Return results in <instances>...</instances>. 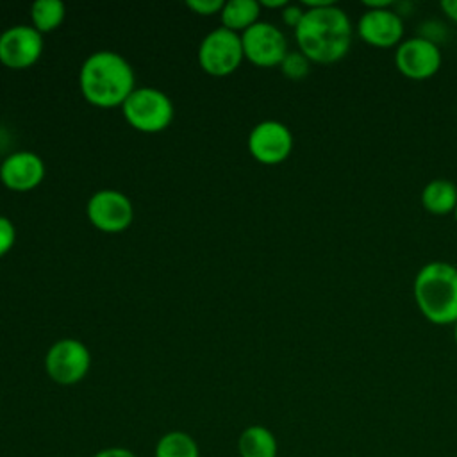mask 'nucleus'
I'll list each match as a JSON object with an SVG mask.
<instances>
[{
  "instance_id": "25",
  "label": "nucleus",
  "mask_w": 457,
  "mask_h": 457,
  "mask_svg": "<svg viewBox=\"0 0 457 457\" xmlns=\"http://www.w3.org/2000/svg\"><path fill=\"white\" fill-rule=\"evenodd\" d=\"M259 4L261 7H268V9H284L287 5V0H262Z\"/></svg>"
},
{
  "instance_id": "5",
  "label": "nucleus",
  "mask_w": 457,
  "mask_h": 457,
  "mask_svg": "<svg viewBox=\"0 0 457 457\" xmlns=\"http://www.w3.org/2000/svg\"><path fill=\"white\" fill-rule=\"evenodd\" d=\"M245 59L241 34L225 27L212 29L198 46L200 68L212 77L234 73Z\"/></svg>"
},
{
  "instance_id": "11",
  "label": "nucleus",
  "mask_w": 457,
  "mask_h": 457,
  "mask_svg": "<svg viewBox=\"0 0 457 457\" xmlns=\"http://www.w3.org/2000/svg\"><path fill=\"white\" fill-rule=\"evenodd\" d=\"M43 52V34L32 25H12L0 34V62L12 70L32 66Z\"/></svg>"
},
{
  "instance_id": "23",
  "label": "nucleus",
  "mask_w": 457,
  "mask_h": 457,
  "mask_svg": "<svg viewBox=\"0 0 457 457\" xmlns=\"http://www.w3.org/2000/svg\"><path fill=\"white\" fill-rule=\"evenodd\" d=\"M91 457H137V455L125 446H107L95 452Z\"/></svg>"
},
{
  "instance_id": "7",
  "label": "nucleus",
  "mask_w": 457,
  "mask_h": 457,
  "mask_svg": "<svg viewBox=\"0 0 457 457\" xmlns=\"http://www.w3.org/2000/svg\"><path fill=\"white\" fill-rule=\"evenodd\" d=\"M241 43L245 59L261 68L280 66L289 52L284 32L270 21H257L248 27L241 32Z\"/></svg>"
},
{
  "instance_id": "19",
  "label": "nucleus",
  "mask_w": 457,
  "mask_h": 457,
  "mask_svg": "<svg viewBox=\"0 0 457 457\" xmlns=\"http://www.w3.org/2000/svg\"><path fill=\"white\" fill-rule=\"evenodd\" d=\"M280 70L282 73L291 79V80H300L303 77H307L309 70H311V61L300 52V50H295V52H287L286 57L282 59L280 62Z\"/></svg>"
},
{
  "instance_id": "27",
  "label": "nucleus",
  "mask_w": 457,
  "mask_h": 457,
  "mask_svg": "<svg viewBox=\"0 0 457 457\" xmlns=\"http://www.w3.org/2000/svg\"><path fill=\"white\" fill-rule=\"evenodd\" d=\"M453 216H455V221H457V207H455V211H453Z\"/></svg>"
},
{
  "instance_id": "13",
  "label": "nucleus",
  "mask_w": 457,
  "mask_h": 457,
  "mask_svg": "<svg viewBox=\"0 0 457 457\" xmlns=\"http://www.w3.org/2000/svg\"><path fill=\"white\" fill-rule=\"evenodd\" d=\"M45 179L43 159L30 152L20 150L7 155L0 164V180L11 191H30Z\"/></svg>"
},
{
  "instance_id": "2",
  "label": "nucleus",
  "mask_w": 457,
  "mask_h": 457,
  "mask_svg": "<svg viewBox=\"0 0 457 457\" xmlns=\"http://www.w3.org/2000/svg\"><path fill=\"white\" fill-rule=\"evenodd\" d=\"M79 86L91 105L111 109L123 105L136 89V75L121 54L98 50L84 59L79 71Z\"/></svg>"
},
{
  "instance_id": "15",
  "label": "nucleus",
  "mask_w": 457,
  "mask_h": 457,
  "mask_svg": "<svg viewBox=\"0 0 457 457\" xmlns=\"http://www.w3.org/2000/svg\"><path fill=\"white\" fill-rule=\"evenodd\" d=\"M278 443L264 425H248L237 437L239 457H277Z\"/></svg>"
},
{
  "instance_id": "26",
  "label": "nucleus",
  "mask_w": 457,
  "mask_h": 457,
  "mask_svg": "<svg viewBox=\"0 0 457 457\" xmlns=\"http://www.w3.org/2000/svg\"><path fill=\"white\" fill-rule=\"evenodd\" d=\"M453 339H455V345H457V321L453 323Z\"/></svg>"
},
{
  "instance_id": "3",
  "label": "nucleus",
  "mask_w": 457,
  "mask_h": 457,
  "mask_svg": "<svg viewBox=\"0 0 457 457\" xmlns=\"http://www.w3.org/2000/svg\"><path fill=\"white\" fill-rule=\"evenodd\" d=\"M414 302L434 325L457 321V266L432 261L420 268L412 284Z\"/></svg>"
},
{
  "instance_id": "9",
  "label": "nucleus",
  "mask_w": 457,
  "mask_h": 457,
  "mask_svg": "<svg viewBox=\"0 0 457 457\" xmlns=\"http://www.w3.org/2000/svg\"><path fill=\"white\" fill-rule=\"evenodd\" d=\"M443 57L437 43L414 36L403 39L395 52V66L396 70L412 80H425L434 77L441 68Z\"/></svg>"
},
{
  "instance_id": "17",
  "label": "nucleus",
  "mask_w": 457,
  "mask_h": 457,
  "mask_svg": "<svg viewBox=\"0 0 457 457\" xmlns=\"http://www.w3.org/2000/svg\"><path fill=\"white\" fill-rule=\"evenodd\" d=\"M154 457H200V448L191 434L170 430L157 439Z\"/></svg>"
},
{
  "instance_id": "14",
  "label": "nucleus",
  "mask_w": 457,
  "mask_h": 457,
  "mask_svg": "<svg viewBox=\"0 0 457 457\" xmlns=\"http://www.w3.org/2000/svg\"><path fill=\"white\" fill-rule=\"evenodd\" d=\"M421 205L434 216H445L457 207V186L448 179H434L421 191Z\"/></svg>"
},
{
  "instance_id": "20",
  "label": "nucleus",
  "mask_w": 457,
  "mask_h": 457,
  "mask_svg": "<svg viewBox=\"0 0 457 457\" xmlns=\"http://www.w3.org/2000/svg\"><path fill=\"white\" fill-rule=\"evenodd\" d=\"M16 241V228L12 221L0 214V257H4Z\"/></svg>"
},
{
  "instance_id": "1",
  "label": "nucleus",
  "mask_w": 457,
  "mask_h": 457,
  "mask_svg": "<svg viewBox=\"0 0 457 457\" xmlns=\"http://www.w3.org/2000/svg\"><path fill=\"white\" fill-rule=\"evenodd\" d=\"M353 37V27L336 2L325 7L305 9L302 21L295 29L298 50L316 64H334L341 61Z\"/></svg>"
},
{
  "instance_id": "6",
  "label": "nucleus",
  "mask_w": 457,
  "mask_h": 457,
  "mask_svg": "<svg viewBox=\"0 0 457 457\" xmlns=\"http://www.w3.org/2000/svg\"><path fill=\"white\" fill-rule=\"evenodd\" d=\"M91 368L87 346L75 337L57 339L45 355V371L59 386L79 384Z\"/></svg>"
},
{
  "instance_id": "16",
  "label": "nucleus",
  "mask_w": 457,
  "mask_h": 457,
  "mask_svg": "<svg viewBox=\"0 0 457 457\" xmlns=\"http://www.w3.org/2000/svg\"><path fill=\"white\" fill-rule=\"evenodd\" d=\"M259 14H261V4L257 0H228L225 2L220 12L221 27L239 34V32H245L253 23H257Z\"/></svg>"
},
{
  "instance_id": "21",
  "label": "nucleus",
  "mask_w": 457,
  "mask_h": 457,
  "mask_svg": "<svg viewBox=\"0 0 457 457\" xmlns=\"http://www.w3.org/2000/svg\"><path fill=\"white\" fill-rule=\"evenodd\" d=\"M186 4L193 12L200 14V16H211V14L221 12V9L225 5L223 0H187Z\"/></svg>"
},
{
  "instance_id": "8",
  "label": "nucleus",
  "mask_w": 457,
  "mask_h": 457,
  "mask_svg": "<svg viewBox=\"0 0 457 457\" xmlns=\"http://www.w3.org/2000/svg\"><path fill=\"white\" fill-rule=\"evenodd\" d=\"M86 214L98 230L116 234L129 228L134 220V207L121 191L100 189L89 196Z\"/></svg>"
},
{
  "instance_id": "22",
  "label": "nucleus",
  "mask_w": 457,
  "mask_h": 457,
  "mask_svg": "<svg viewBox=\"0 0 457 457\" xmlns=\"http://www.w3.org/2000/svg\"><path fill=\"white\" fill-rule=\"evenodd\" d=\"M303 12H305V9L302 7V5H296V4H287L284 9H282V21L287 25V27H291L293 30L298 27V23L302 21V18H303Z\"/></svg>"
},
{
  "instance_id": "4",
  "label": "nucleus",
  "mask_w": 457,
  "mask_h": 457,
  "mask_svg": "<svg viewBox=\"0 0 457 457\" xmlns=\"http://www.w3.org/2000/svg\"><path fill=\"white\" fill-rule=\"evenodd\" d=\"M121 111L130 127L146 134L164 130L175 114L171 98L152 86L136 87L123 102Z\"/></svg>"
},
{
  "instance_id": "12",
  "label": "nucleus",
  "mask_w": 457,
  "mask_h": 457,
  "mask_svg": "<svg viewBox=\"0 0 457 457\" xmlns=\"http://www.w3.org/2000/svg\"><path fill=\"white\" fill-rule=\"evenodd\" d=\"M359 37L375 48H393L402 43L403 21L391 7L366 9L357 23Z\"/></svg>"
},
{
  "instance_id": "18",
  "label": "nucleus",
  "mask_w": 457,
  "mask_h": 457,
  "mask_svg": "<svg viewBox=\"0 0 457 457\" xmlns=\"http://www.w3.org/2000/svg\"><path fill=\"white\" fill-rule=\"evenodd\" d=\"M66 14V7L61 0H36L30 5V20L32 27L41 32H52L55 30Z\"/></svg>"
},
{
  "instance_id": "24",
  "label": "nucleus",
  "mask_w": 457,
  "mask_h": 457,
  "mask_svg": "<svg viewBox=\"0 0 457 457\" xmlns=\"http://www.w3.org/2000/svg\"><path fill=\"white\" fill-rule=\"evenodd\" d=\"M439 7H441V11H443L450 20H453V21L457 23V0H443V2L439 4Z\"/></svg>"
},
{
  "instance_id": "10",
  "label": "nucleus",
  "mask_w": 457,
  "mask_h": 457,
  "mask_svg": "<svg viewBox=\"0 0 457 457\" xmlns=\"http://www.w3.org/2000/svg\"><path fill=\"white\" fill-rule=\"evenodd\" d=\"M248 150L262 164H280L293 150V134L278 120L259 121L248 134Z\"/></svg>"
}]
</instances>
